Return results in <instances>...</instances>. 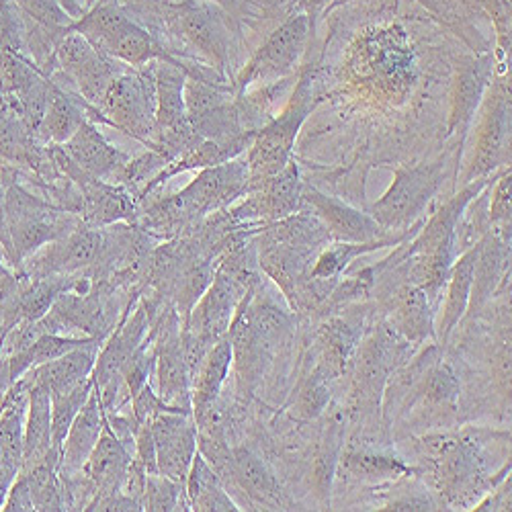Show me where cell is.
<instances>
[{
    "label": "cell",
    "instance_id": "obj_28",
    "mask_svg": "<svg viewBox=\"0 0 512 512\" xmlns=\"http://www.w3.org/2000/svg\"><path fill=\"white\" fill-rule=\"evenodd\" d=\"M101 347H87L70 351L54 361L41 363L21 377L29 381V386H41L50 392V396L66 394L80 383L87 381L93 375L97 353Z\"/></svg>",
    "mask_w": 512,
    "mask_h": 512
},
{
    "label": "cell",
    "instance_id": "obj_16",
    "mask_svg": "<svg viewBox=\"0 0 512 512\" xmlns=\"http://www.w3.org/2000/svg\"><path fill=\"white\" fill-rule=\"evenodd\" d=\"M105 230L80 224L64 238L50 242L23 263L17 275L35 279L48 275H76L91 271L101 261Z\"/></svg>",
    "mask_w": 512,
    "mask_h": 512
},
{
    "label": "cell",
    "instance_id": "obj_15",
    "mask_svg": "<svg viewBox=\"0 0 512 512\" xmlns=\"http://www.w3.org/2000/svg\"><path fill=\"white\" fill-rule=\"evenodd\" d=\"M185 107L193 132L203 140L226 142L248 132L238 99L224 82L187 74Z\"/></svg>",
    "mask_w": 512,
    "mask_h": 512
},
{
    "label": "cell",
    "instance_id": "obj_27",
    "mask_svg": "<svg viewBox=\"0 0 512 512\" xmlns=\"http://www.w3.org/2000/svg\"><path fill=\"white\" fill-rule=\"evenodd\" d=\"M103 420H105V408L101 402V394L97 386H93L91 396L76 414L70 431L62 443V459H60L62 476H74L80 472L84 461L89 459L93 447L101 437Z\"/></svg>",
    "mask_w": 512,
    "mask_h": 512
},
{
    "label": "cell",
    "instance_id": "obj_44",
    "mask_svg": "<svg viewBox=\"0 0 512 512\" xmlns=\"http://www.w3.org/2000/svg\"><path fill=\"white\" fill-rule=\"evenodd\" d=\"M490 203H488V218H490V232L510 240V213H512V203H510V193H512V177H510V166L502 168V173H498L494 189L490 187Z\"/></svg>",
    "mask_w": 512,
    "mask_h": 512
},
{
    "label": "cell",
    "instance_id": "obj_39",
    "mask_svg": "<svg viewBox=\"0 0 512 512\" xmlns=\"http://www.w3.org/2000/svg\"><path fill=\"white\" fill-rule=\"evenodd\" d=\"M95 386L93 375L80 383L78 388L60 394V396H50L52 398V449L62 455V443L70 431V426L80 412V408L87 402Z\"/></svg>",
    "mask_w": 512,
    "mask_h": 512
},
{
    "label": "cell",
    "instance_id": "obj_40",
    "mask_svg": "<svg viewBox=\"0 0 512 512\" xmlns=\"http://www.w3.org/2000/svg\"><path fill=\"white\" fill-rule=\"evenodd\" d=\"M459 377L453 371L451 365L435 359L429 367H426L422 379L418 381L416 392L429 400L431 404L439 406H455L459 396Z\"/></svg>",
    "mask_w": 512,
    "mask_h": 512
},
{
    "label": "cell",
    "instance_id": "obj_9",
    "mask_svg": "<svg viewBox=\"0 0 512 512\" xmlns=\"http://www.w3.org/2000/svg\"><path fill=\"white\" fill-rule=\"evenodd\" d=\"M99 109L111 127L148 146L156 123L154 62L144 68H127L121 72L109 84Z\"/></svg>",
    "mask_w": 512,
    "mask_h": 512
},
{
    "label": "cell",
    "instance_id": "obj_36",
    "mask_svg": "<svg viewBox=\"0 0 512 512\" xmlns=\"http://www.w3.org/2000/svg\"><path fill=\"white\" fill-rule=\"evenodd\" d=\"M17 7L23 15L25 27L41 31L37 35H41L52 52H56L58 44L70 33L72 23L76 21L58 0H17Z\"/></svg>",
    "mask_w": 512,
    "mask_h": 512
},
{
    "label": "cell",
    "instance_id": "obj_24",
    "mask_svg": "<svg viewBox=\"0 0 512 512\" xmlns=\"http://www.w3.org/2000/svg\"><path fill=\"white\" fill-rule=\"evenodd\" d=\"M256 130H248L238 138L226 140V142H218V140H201L197 146H193L191 150H187L185 154H181L179 158H175L173 162H168L160 173L140 191L138 201L140 205L158 189L162 187L168 179H173L181 173H187V170H203L209 166H218L224 162H230L234 158H238L240 154H244L248 150V146L254 140Z\"/></svg>",
    "mask_w": 512,
    "mask_h": 512
},
{
    "label": "cell",
    "instance_id": "obj_48",
    "mask_svg": "<svg viewBox=\"0 0 512 512\" xmlns=\"http://www.w3.org/2000/svg\"><path fill=\"white\" fill-rule=\"evenodd\" d=\"M11 275V269L5 265V261H3V256H0V281L3 279H7Z\"/></svg>",
    "mask_w": 512,
    "mask_h": 512
},
{
    "label": "cell",
    "instance_id": "obj_23",
    "mask_svg": "<svg viewBox=\"0 0 512 512\" xmlns=\"http://www.w3.org/2000/svg\"><path fill=\"white\" fill-rule=\"evenodd\" d=\"M62 150L82 168L91 173L93 177H99L109 183H117V177L121 175L123 166L130 160L123 150L115 148L101 132L95 121L87 119L78 132L62 144Z\"/></svg>",
    "mask_w": 512,
    "mask_h": 512
},
{
    "label": "cell",
    "instance_id": "obj_38",
    "mask_svg": "<svg viewBox=\"0 0 512 512\" xmlns=\"http://www.w3.org/2000/svg\"><path fill=\"white\" fill-rule=\"evenodd\" d=\"M343 465L347 467V472L361 480V482H388V480H398L404 476H412V469L390 455H381L373 451H357L349 449L343 457Z\"/></svg>",
    "mask_w": 512,
    "mask_h": 512
},
{
    "label": "cell",
    "instance_id": "obj_7",
    "mask_svg": "<svg viewBox=\"0 0 512 512\" xmlns=\"http://www.w3.org/2000/svg\"><path fill=\"white\" fill-rule=\"evenodd\" d=\"M48 152L60 173L76 187L80 197V220L93 228L113 224H136L140 218V201L132 189L121 183H109L82 170L62 146H48Z\"/></svg>",
    "mask_w": 512,
    "mask_h": 512
},
{
    "label": "cell",
    "instance_id": "obj_34",
    "mask_svg": "<svg viewBox=\"0 0 512 512\" xmlns=\"http://www.w3.org/2000/svg\"><path fill=\"white\" fill-rule=\"evenodd\" d=\"M185 494L189 510L213 512V510H240L238 502L228 494L220 476L213 472L207 461L197 453L185 482Z\"/></svg>",
    "mask_w": 512,
    "mask_h": 512
},
{
    "label": "cell",
    "instance_id": "obj_17",
    "mask_svg": "<svg viewBox=\"0 0 512 512\" xmlns=\"http://www.w3.org/2000/svg\"><path fill=\"white\" fill-rule=\"evenodd\" d=\"M357 351L355 398L365 404H375L386 390L390 373H396L406 363L410 343L392 324H383Z\"/></svg>",
    "mask_w": 512,
    "mask_h": 512
},
{
    "label": "cell",
    "instance_id": "obj_6",
    "mask_svg": "<svg viewBox=\"0 0 512 512\" xmlns=\"http://www.w3.org/2000/svg\"><path fill=\"white\" fill-rule=\"evenodd\" d=\"M156 304L148 295H138V300H130L125 306L115 330L107 336V343L101 345L93 369L95 386L101 394L105 412H113L121 392L123 369L136 355L140 345L146 340L152 320L156 314Z\"/></svg>",
    "mask_w": 512,
    "mask_h": 512
},
{
    "label": "cell",
    "instance_id": "obj_5",
    "mask_svg": "<svg viewBox=\"0 0 512 512\" xmlns=\"http://www.w3.org/2000/svg\"><path fill=\"white\" fill-rule=\"evenodd\" d=\"M316 103L314 74L308 70L297 80L295 91L283 111L263 125L261 130H256L254 140L246 150V164L250 173L248 191L265 179L275 177L287 166L293 154L295 138L300 134L308 115L314 111Z\"/></svg>",
    "mask_w": 512,
    "mask_h": 512
},
{
    "label": "cell",
    "instance_id": "obj_29",
    "mask_svg": "<svg viewBox=\"0 0 512 512\" xmlns=\"http://www.w3.org/2000/svg\"><path fill=\"white\" fill-rule=\"evenodd\" d=\"M232 369V343L226 334L203 359L191 383V410L193 418L205 414L222 396L226 379Z\"/></svg>",
    "mask_w": 512,
    "mask_h": 512
},
{
    "label": "cell",
    "instance_id": "obj_11",
    "mask_svg": "<svg viewBox=\"0 0 512 512\" xmlns=\"http://www.w3.org/2000/svg\"><path fill=\"white\" fill-rule=\"evenodd\" d=\"M312 33L314 31L306 13L291 15L263 41V46L252 54V58L240 70L232 82L234 97L240 99L246 95L254 82L269 84L291 76L308 48Z\"/></svg>",
    "mask_w": 512,
    "mask_h": 512
},
{
    "label": "cell",
    "instance_id": "obj_20",
    "mask_svg": "<svg viewBox=\"0 0 512 512\" xmlns=\"http://www.w3.org/2000/svg\"><path fill=\"white\" fill-rule=\"evenodd\" d=\"M302 207L314 211V216L326 226L332 242H373L386 236L369 213L351 207L349 203L330 197L316 187L304 185Z\"/></svg>",
    "mask_w": 512,
    "mask_h": 512
},
{
    "label": "cell",
    "instance_id": "obj_41",
    "mask_svg": "<svg viewBox=\"0 0 512 512\" xmlns=\"http://www.w3.org/2000/svg\"><path fill=\"white\" fill-rule=\"evenodd\" d=\"M142 510L148 512H173V510H189L185 486L162 476L160 472L148 474Z\"/></svg>",
    "mask_w": 512,
    "mask_h": 512
},
{
    "label": "cell",
    "instance_id": "obj_47",
    "mask_svg": "<svg viewBox=\"0 0 512 512\" xmlns=\"http://www.w3.org/2000/svg\"><path fill=\"white\" fill-rule=\"evenodd\" d=\"M476 510H510V478L502 480V486L480 502Z\"/></svg>",
    "mask_w": 512,
    "mask_h": 512
},
{
    "label": "cell",
    "instance_id": "obj_46",
    "mask_svg": "<svg viewBox=\"0 0 512 512\" xmlns=\"http://www.w3.org/2000/svg\"><path fill=\"white\" fill-rule=\"evenodd\" d=\"M381 510H437L435 500L429 492H410L402 494L400 498H392Z\"/></svg>",
    "mask_w": 512,
    "mask_h": 512
},
{
    "label": "cell",
    "instance_id": "obj_8",
    "mask_svg": "<svg viewBox=\"0 0 512 512\" xmlns=\"http://www.w3.org/2000/svg\"><path fill=\"white\" fill-rule=\"evenodd\" d=\"M125 70V64L101 54L80 33L70 31L58 44L44 74L50 78L66 80L68 84H58L74 87V93L99 109L109 84Z\"/></svg>",
    "mask_w": 512,
    "mask_h": 512
},
{
    "label": "cell",
    "instance_id": "obj_10",
    "mask_svg": "<svg viewBox=\"0 0 512 512\" xmlns=\"http://www.w3.org/2000/svg\"><path fill=\"white\" fill-rule=\"evenodd\" d=\"M445 177L443 162L398 166L390 189L369 207L367 213L386 232L408 228L437 195Z\"/></svg>",
    "mask_w": 512,
    "mask_h": 512
},
{
    "label": "cell",
    "instance_id": "obj_37",
    "mask_svg": "<svg viewBox=\"0 0 512 512\" xmlns=\"http://www.w3.org/2000/svg\"><path fill=\"white\" fill-rule=\"evenodd\" d=\"M408 236V230L396 238H381V240H373V242H334L330 246H326L314 261V267L310 269V279L312 281H322V279H334L336 275H340L345 271V267L355 261L357 256L383 248V246H394V244H402Z\"/></svg>",
    "mask_w": 512,
    "mask_h": 512
},
{
    "label": "cell",
    "instance_id": "obj_1",
    "mask_svg": "<svg viewBox=\"0 0 512 512\" xmlns=\"http://www.w3.org/2000/svg\"><path fill=\"white\" fill-rule=\"evenodd\" d=\"M345 76L363 97L383 105H402L418 82L412 37L398 23L363 29L347 52Z\"/></svg>",
    "mask_w": 512,
    "mask_h": 512
},
{
    "label": "cell",
    "instance_id": "obj_12",
    "mask_svg": "<svg viewBox=\"0 0 512 512\" xmlns=\"http://www.w3.org/2000/svg\"><path fill=\"white\" fill-rule=\"evenodd\" d=\"M510 166V80L502 76L482 99V115L476 132V144L461 181L463 185L486 179L498 168Z\"/></svg>",
    "mask_w": 512,
    "mask_h": 512
},
{
    "label": "cell",
    "instance_id": "obj_30",
    "mask_svg": "<svg viewBox=\"0 0 512 512\" xmlns=\"http://www.w3.org/2000/svg\"><path fill=\"white\" fill-rule=\"evenodd\" d=\"M52 449V398L41 386H31L23 426V469L44 459Z\"/></svg>",
    "mask_w": 512,
    "mask_h": 512
},
{
    "label": "cell",
    "instance_id": "obj_32",
    "mask_svg": "<svg viewBox=\"0 0 512 512\" xmlns=\"http://www.w3.org/2000/svg\"><path fill=\"white\" fill-rule=\"evenodd\" d=\"M392 326L408 343H422V340L435 336L431 300L424 289L414 283L400 289L394 302Z\"/></svg>",
    "mask_w": 512,
    "mask_h": 512
},
{
    "label": "cell",
    "instance_id": "obj_43",
    "mask_svg": "<svg viewBox=\"0 0 512 512\" xmlns=\"http://www.w3.org/2000/svg\"><path fill=\"white\" fill-rule=\"evenodd\" d=\"M343 439H345V426L334 416L324 433L322 447L316 459V486L322 496L330 494V484H332L334 469L340 457V447H343Z\"/></svg>",
    "mask_w": 512,
    "mask_h": 512
},
{
    "label": "cell",
    "instance_id": "obj_14",
    "mask_svg": "<svg viewBox=\"0 0 512 512\" xmlns=\"http://www.w3.org/2000/svg\"><path fill=\"white\" fill-rule=\"evenodd\" d=\"M164 7L177 35L213 72L224 76L230 64V37L216 7L207 0H164Z\"/></svg>",
    "mask_w": 512,
    "mask_h": 512
},
{
    "label": "cell",
    "instance_id": "obj_18",
    "mask_svg": "<svg viewBox=\"0 0 512 512\" xmlns=\"http://www.w3.org/2000/svg\"><path fill=\"white\" fill-rule=\"evenodd\" d=\"M250 289L254 287L216 267V275L193 306L183 330L201 340L207 349H213V345L228 334L236 310Z\"/></svg>",
    "mask_w": 512,
    "mask_h": 512
},
{
    "label": "cell",
    "instance_id": "obj_26",
    "mask_svg": "<svg viewBox=\"0 0 512 512\" xmlns=\"http://www.w3.org/2000/svg\"><path fill=\"white\" fill-rule=\"evenodd\" d=\"M234 490L242 492L250 506H265L269 510L287 506L285 494L271 474L267 463L248 447L232 449Z\"/></svg>",
    "mask_w": 512,
    "mask_h": 512
},
{
    "label": "cell",
    "instance_id": "obj_3",
    "mask_svg": "<svg viewBox=\"0 0 512 512\" xmlns=\"http://www.w3.org/2000/svg\"><path fill=\"white\" fill-rule=\"evenodd\" d=\"M256 289V287H254ZM250 289L240 302L230 324L228 336L232 343V367L236 369L238 394L246 396L259 386L275 345H279L289 330V320L273 306L259 304Z\"/></svg>",
    "mask_w": 512,
    "mask_h": 512
},
{
    "label": "cell",
    "instance_id": "obj_49",
    "mask_svg": "<svg viewBox=\"0 0 512 512\" xmlns=\"http://www.w3.org/2000/svg\"><path fill=\"white\" fill-rule=\"evenodd\" d=\"M3 199H5V183H3V177H0V205H3Z\"/></svg>",
    "mask_w": 512,
    "mask_h": 512
},
{
    "label": "cell",
    "instance_id": "obj_25",
    "mask_svg": "<svg viewBox=\"0 0 512 512\" xmlns=\"http://www.w3.org/2000/svg\"><path fill=\"white\" fill-rule=\"evenodd\" d=\"M492 74H494V60L490 54L465 60L459 66L455 93H453L449 134L465 136L467 127L472 125V119L490 87Z\"/></svg>",
    "mask_w": 512,
    "mask_h": 512
},
{
    "label": "cell",
    "instance_id": "obj_19",
    "mask_svg": "<svg viewBox=\"0 0 512 512\" xmlns=\"http://www.w3.org/2000/svg\"><path fill=\"white\" fill-rule=\"evenodd\" d=\"M156 443L158 472L185 486L191 463L197 455V424L193 414L158 412L150 418Z\"/></svg>",
    "mask_w": 512,
    "mask_h": 512
},
{
    "label": "cell",
    "instance_id": "obj_22",
    "mask_svg": "<svg viewBox=\"0 0 512 512\" xmlns=\"http://www.w3.org/2000/svg\"><path fill=\"white\" fill-rule=\"evenodd\" d=\"M87 119H91L95 123L97 121L107 123L101 109L84 101L72 89L60 87V84H56L52 80L50 105H48V111L44 115V121H41V125H39L35 138L39 144H44V146H62L78 132V127Z\"/></svg>",
    "mask_w": 512,
    "mask_h": 512
},
{
    "label": "cell",
    "instance_id": "obj_45",
    "mask_svg": "<svg viewBox=\"0 0 512 512\" xmlns=\"http://www.w3.org/2000/svg\"><path fill=\"white\" fill-rule=\"evenodd\" d=\"M0 510H5V512H13V510L29 512V510H35V508H33L31 490H29V482H27V478H25L23 472L15 478L13 486H11L9 492H7V498H5V502H3V508H0Z\"/></svg>",
    "mask_w": 512,
    "mask_h": 512
},
{
    "label": "cell",
    "instance_id": "obj_33",
    "mask_svg": "<svg viewBox=\"0 0 512 512\" xmlns=\"http://www.w3.org/2000/svg\"><path fill=\"white\" fill-rule=\"evenodd\" d=\"M103 343L91 336H68V334H44L39 336L35 343H31L25 351L5 359L9 365V377L11 381H17L23 373L29 369L54 361L70 351L87 349V347H101Z\"/></svg>",
    "mask_w": 512,
    "mask_h": 512
},
{
    "label": "cell",
    "instance_id": "obj_21",
    "mask_svg": "<svg viewBox=\"0 0 512 512\" xmlns=\"http://www.w3.org/2000/svg\"><path fill=\"white\" fill-rule=\"evenodd\" d=\"M132 457H134V453L115 435V431L111 429V424L107 420V412H105L101 437H99L97 445L93 447L89 459L84 461V465L80 469L82 476L87 478L95 488V498L91 500L87 510L93 504H97L99 500L121 492L125 476H127V469H130V463H132Z\"/></svg>",
    "mask_w": 512,
    "mask_h": 512
},
{
    "label": "cell",
    "instance_id": "obj_31",
    "mask_svg": "<svg viewBox=\"0 0 512 512\" xmlns=\"http://www.w3.org/2000/svg\"><path fill=\"white\" fill-rule=\"evenodd\" d=\"M478 254H480V242L474 246H469L459 259H455L453 269L449 273V289H447V300L443 306V316L439 324V338L443 340V345L447 343L449 334L457 326V322L463 318L469 306V293H472V283H474V271L478 263Z\"/></svg>",
    "mask_w": 512,
    "mask_h": 512
},
{
    "label": "cell",
    "instance_id": "obj_2",
    "mask_svg": "<svg viewBox=\"0 0 512 512\" xmlns=\"http://www.w3.org/2000/svg\"><path fill=\"white\" fill-rule=\"evenodd\" d=\"M250 173L246 160H230L199 170V175L179 193L140 205V226L150 236L177 238L191 232L211 213L234 205L248 193Z\"/></svg>",
    "mask_w": 512,
    "mask_h": 512
},
{
    "label": "cell",
    "instance_id": "obj_4",
    "mask_svg": "<svg viewBox=\"0 0 512 512\" xmlns=\"http://www.w3.org/2000/svg\"><path fill=\"white\" fill-rule=\"evenodd\" d=\"M70 31L80 33L95 50L127 68L136 70L152 62L181 64V60L170 54L148 29L132 21L109 0H103L87 15L76 19Z\"/></svg>",
    "mask_w": 512,
    "mask_h": 512
},
{
    "label": "cell",
    "instance_id": "obj_13",
    "mask_svg": "<svg viewBox=\"0 0 512 512\" xmlns=\"http://www.w3.org/2000/svg\"><path fill=\"white\" fill-rule=\"evenodd\" d=\"M302 189L300 168L289 160L281 173L254 185L242 203L224 209V218L232 228H261L279 222L302 209Z\"/></svg>",
    "mask_w": 512,
    "mask_h": 512
},
{
    "label": "cell",
    "instance_id": "obj_35",
    "mask_svg": "<svg viewBox=\"0 0 512 512\" xmlns=\"http://www.w3.org/2000/svg\"><path fill=\"white\" fill-rule=\"evenodd\" d=\"M320 343H322V359L320 367L332 377L338 379L343 373H347L349 365L353 363L359 343L361 332L347 324L345 320H328L320 328Z\"/></svg>",
    "mask_w": 512,
    "mask_h": 512
},
{
    "label": "cell",
    "instance_id": "obj_42",
    "mask_svg": "<svg viewBox=\"0 0 512 512\" xmlns=\"http://www.w3.org/2000/svg\"><path fill=\"white\" fill-rule=\"evenodd\" d=\"M334 379L318 365L300 386L297 392L295 404H293V416L300 420H312L324 412L330 400V383Z\"/></svg>",
    "mask_w": 512,
    "mask_h": 512
}]
</instances>
